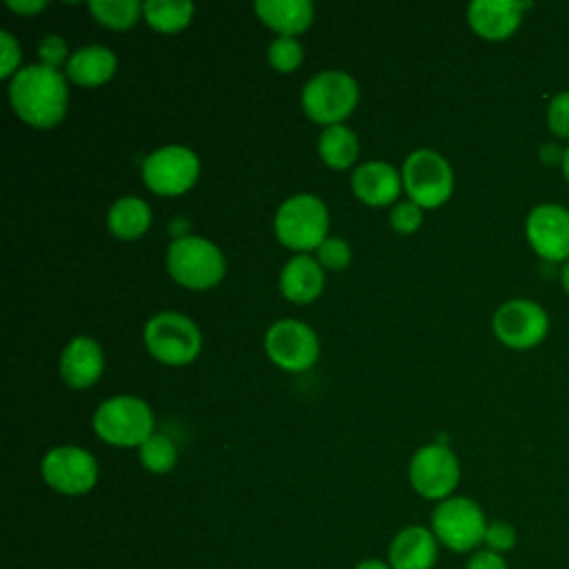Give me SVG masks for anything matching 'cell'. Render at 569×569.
I'll return each instance as SVG.
<instances>
[{
    "mask_svg": "<svg viewBox=\"0 0 569 569\" xmlns=\"http://www.w3.org/2000/svg\"><path fill=\"white\" fill-rule=\"evenodd\" d=\"M38 53H40V60H42L40 64L51 67V69H58L62 62H69V60H67V53H69L67 42H64V38H60V36H56V33L44 36V38L40 40Z\"/></svg>",
    "mask_w": 569,
    "mask_h": 569,
    "instance_id": "d6a6232c",
    "label": "cell"
},
{
    "mask_svg": "<svg viewBox=\"0 0 569 569\" xmlns=\"http://www.w3.org/2000/svg\"><path fill=\"white\" fill-rule=\"evenodd\" d=\"M104 371L102 347L89 336H76L60 356L62 380L71 389H87L98 382Z\"/></svg>",
    "mask_w": 569,
    "mask_h": 569,
    "instance_id": "2e32d148",
    "label": "cell"
},
{
    "mask_svg": "<svg viewBox=\"0 0 569 569\" xmlns=\"http://www.w3.org/2000/svg\"><path fill=\"white\" fill-rule=\"evenodd\" d=\"M149 224H151V209L138 196H124L116 200L107 213V227L120 240H136L144 236Z\"/></svg>",
    "mask_w": 569,
    "mask_h": 569,
    "instance_id": "7402d4cb",
    "label": "cell"
},
{
    "mask_svg": "<svg viewBox=\"0 0 569 569\" xmlns=\"http://www.w3.org/2000/svg\"><path fill=\"white\" fill-rule=\"evenodd\" d=\"M351 189L358 200L371 207L391 204L402 189V176L382 160H369L356 167Z\"/></svg>",
    "mask_w": 569,
    "mask_h": 569,
    "instance_id": "e0dca14e",
    "label": "cell"
},
{
    "mask_svg": "<svg viewBox=\"0 0 569 569\" xmlns=\"http://www.w3.org/2000/svg\"><path fill=\"white\" fill-rule=\"evenodd\" d=\"M273 229L280 244L291 251L307 253L311 249H318L327 240V207L313 193H296L278 207Z\"/></svg>",
    "mask_w": 569,
    "mask_h": 569,
    "instance_id": "7a4b0ae2",
    "label": "cell"
},
{
    "mask_svg": "<svg viewBox=\"0 0 569 569\" xmlns=\"http://www.w3.org/2000/svg\"><path fill=\"white\" fill-rule=\"evenodd\" d=\"M465 569H509V567H507V562H505V558L500 553L482 549V551H476L469 558Z\"/></svg>",
    "mask_w": 569,
    "mask_h": 569,
    "instance_id": "836d02e7",
    "label": "cell"
},
{
    "mask_svg": "<svg viewBox=\"0 0 569 569\" xmlns=\"http://www.w3.org/2000/svg\"><path fill=\"white\" fill-rule=\"evenodd\" d=\"M325 287V271L320 262L307 253L291 258L280 271V291L293 305L313 302Z\"/></svg>",
    "mask_w": 569,
    "mask_h": 569,
    "instance_id": "ac0fdd59",
    "label": "cell"
},
{
    "mask_svg": "<svg viewBox=\"0 0 569 569\" xmlns=\"http://www.w3.org/2000/svg\"><path fill=\"white\" fill-rule=\"evenodd\" d=\"M7 7L18 16H36L47 7V2L44 0H7Z\"/></svg>",
    "mask_w": 569,
    "mask_h": 569,
    "instance_id": "e575fe53",
    "label": "cell"
},
{
    "mask_svg": "<svg viewBox=\"0 0 569 569\" xmlns=\"http://www.w3.org/2000/svg\"><path fill=\"white\" fill-rule=\"evenodd\" d=\"M358 151H360L358 136L345 124L325 127V131L318 138V153L322 162L331 169L351 167L358 158Z\"/></svg>",
    "mask_w": 569,
    "mask_h": 569,
    "instance_id": "603a6c76",
    "label": "cell"
},
{
    "mask_svg": "<svg viewBox=\"0 0 569 569\" xmlns=\"http://www.w3.org/2000/svg\"><path fill=\"white\" fill-rule=\"evenodd\" d=\"M264 351L276 367L289 373H302L316 365L320 342L309 325L296 318H282L267 329Z\"/></svg>",
    "mask_w": 569,
    "mask_h": 569,
    "instance_id": "30bf717a",
    "label": "cell"
},
{
    "mask_svg": "<svg viewBox=\"0 0 569 569\" xmlns=\"http://www.w3.org/2000/svg\"><path fill=\"white\" fill-rule=\"evenodd\" d=\"M200 176V160L196 151L182 144H167L149 153L142 162V180L149 191L158 196H182Z\"/></svg>",
    "mask_w": 569,
    "mask_h": 569,
    "instance_id": "ba28073f",
    "label": "cell"
},
{
    "mask_svg": "<svg viewBox=\"0 0 569 569\" xmlns=\"http://www.w3.org/2000/svg\"><path fill=\"white\" fill-rule=\"evenodd\" d=\"M89 11L102 27L122 31L144 16V4L138 0H93L89 2Z\"/></svg>",
    "mask_w": 569,
    "mask_h": 569,
    "instance_id": "d4e9b609",
    "label": "cell"
},
{
    "mask_svg": "<svg viewBox=\"0 0 569 569\" xmlns=\"http://www.w3.org/2000/svg\"><path fill=\"white\" fill-rule=\"evenodd\" d=\"M167 269L171 278L193 291L216 287L224 278V256L207 238L180 236L167 249Z\"/></svg>",
    "mask_w": 569,
    "mask_h": 569,
    "instance_id": "3957f363",
    "label": "cell"
},
{
    "mask_svg": "<svg viewBox=\"0 0 569 569\" xmlns=\"http://www.w3.org/2000/svg\"><path fill=\"white\" fill-rule=\"evenodd\" d=\"M269 64L280 71V73H291L300 67L302 58H305V49L298 42V38H287V36H278L267 51Z\"/></svg>",
    "mask_w": 569,
    "mask_h": 569,
    "instance_id": "4316f807",
    "label": "cell"
},
{
    "mask_svg": "<svg viewBox=\"0 0 569 569\" xmlns=\"http://www.w3.org/2000/svg\"><path fill=\"white\" fill-rule=\"evenodd\" d=\"M525 236L542 260H569V209L553 202L533 207L525 220Z\"/></svg>",
    "mask_w": 569,
    "mask_h": 569,
    "instance_id": "5bb4252c",
    "label": "cell"
},
{
    "mask_svg": "<svg viewBox=\"0 0 569 569\" xmlns=\"http://www.w3.org/2000/svg\"><path fill=\"white\" fill-rule=\"evenodd\" d=\"M516 529L509 525V522H502V520H496V522H489L487 525V531H485V545L489 551H496V553H502V551H509L516 547Z\"/></svg>",
    "mask_w": 569,
    "mask_h": 569,
    "instance_id": "4dcf8cb0",
    "label": "cell"
},
{
    "mask_svg": "<svg viewBox=\"0 0 569 569\" xmlns=\"http://www.w3.org/2000/svg\"><path fill=\"white\" fill-rule=\"evenodd\" d=\"M356 569H391V565H385L382 560H362Z\"/></svg>",
    "mask_w": 569,
    "mask_h": 569,
    "instance_id": "8d00e7d4",
    "label": "cell"
},
{
    "mask_svg": "<svg viewBox=\"0 0 569 569\" xmlns=\"http://www.w3.org/2000/svg\"><path fill=\"white\" fill-rule=\"evenodd\" d=\"M562 156H565V149H560L556 142H547L540 149V160L547 164H562Z\"/></svg>",
    "mask_w": 569,
    "mask_h": 569,
    "instance_id": "d590c367",
    "label": "cell"
},
{
    "mask_svg": "<svg viewBox=\"0 0 569 569\" xmlns=\"http://www.w3.org/2000/svg\"><path fill=\"white\" fill-rule=\"evenodd\" d=\"M436 556V536L425 527L402 529L389 547L391 569H431Z\"/></svg>",
    "mask_w": 569,
    "mask_h": 569,
    "instance_id": "ffe728a7",
    "label": "cell"
},
{
    "mask_svg": "<svg viewBox=\"0 0 569 569\" xmlns=\"http://www.w3.org/2000/svg\"><path fill=\"white\" fill-rule=\"evenodd\" d=\"M0 78H13L20 69V44L9 31H0Z\"/></svg>",
    "mask_w": 569,
    "mask_h": 569,
    "instance_id": "1f68e13d",
    "label": "cell"
},
{
    "mask_svg": "<svg viewBox=\"0 0 569 569\" xmlns=\"http://www.w3.org/2000/svg\"><path fill=\"white\" fill-rule=\"evenodd\" d=\"M358 82L338 69L316 73L302 89L300 102L309 120L333 127L349 118L358 104Z\"/></svg>",
    "mask_w": 569,
    "mask_h": 569,
    "instance_id": "8992f818",
    "label": "cell"
},
{
    "mask_svg": "<svg viewBox=\"0 0 569 569\" xmlns=\"http://www.w3.org/2000/svg\"><path fill=\"white\" fill-rule=\"evenodd\" d=\"M402 189L420 209H436L451 198V164L433 149H418L402 164Z\"/></svg>",
    "mask_w": 569,
    "mask_h": 569,
    "instance_id": "52a82bcc",
    "label": "cell"
},
{
    "mask_svg": "<svg viewBox=\"0 0 569 569\" xmlns=\"http://www.w3.org/2000/svg\"><path fill=\"white\" fill-rule=\"evenodd\" d=\"M409 480L422 498L447 500L460 480L456 453L440 442L420 447L409 462Z\"/></svg>",
    "mask_w": 569,
    "mask_h": 569,
    "instance_id": "8fae6325",
    "label": "cell"
},
{
    "mask_svg": "<svg viewBox=\"0 0 569 569\" xmlns=\"http://www.w3.org/2000/svg\"><path fill=\"white\" fill-rule=\"evenodd\" d=\"M389 222L391 227L402 233V236H409V233H416L422 224V209L407 200V202H398L393 209H391V216H389Z\"/></svg>",
    "mask_w": 569,
    "mask_h": 569,
    "instance_id": "f546056e",
    "label": "cell"
},
{
    "mask_svg": "<svg viewBox=\"0 0 569 569\" xmlns=\"http://www.w3.org/2000/svg\"><path fill=\"white\" fill-rule=\"evenodd\" d=\"M316 251L320 267L329 271H342L351 262V247L342 238H327Z\"/></svg>",
    "mask_w": 569,
    "mask_h": 569,
    "instance_id": "83f0119b",
    "label": "cell"
},
{
    "mask_svg": "<svg viewBox=\"0 0 569 569\" xmlns=\"http://www.w3.org/2000/svg\"><path fill=\"white\" fill-rule=\"evenodd\" d=\"M562 173H565V178H567V182H569V144H567L565 156H562Z\"/></svg>",
    "mask_w": 569,
    "mask_h": 569,
    "instance_id": "f35d334b",
    "label": "cell"
},
{
    "mask_svg": "<svg viewBox=\"0 0 569 569\" xmlns=\"http://www.w3.org/2000/svg\"><path fill=\"white\" fill-rule=\"evenodd\" d=\"M116 69H118V58L111 49L102 44H89L71 53L69 62L64 64V76L78 87L93 89L111 80Z\"/></svg>",
    "mask_w": 569,
    "mask_h": 569,
    "instance_id": "d6986e66",
    "label": "cell"
},
{
    "mask_svg": "<svg viewBox=\"0 0 569 569\" xmlns=\"http://www.w3.org/2000/svg\"><path fill=\"white\" fill-rule=\"evenodd\" d=\"M9 102L29 127L53 129L67 116V76L44 64H29L11 78Z\"/></svg>",
    "mask_w": 569,
    "mask_h": 569,
    "instance_id": "6da1fadb",
    "label": "cell"
},
{
    "mask_svg": "<svg viewBox=\"0 0 569 569\" xmlns=\"http://www.w3.org/2000/svg\"><path fill=\"white\" fill-rule=\"evenodd\" d=\"M493 333L509 349H531L547 338V311L527 298H513L498 307L493 313Z\"/></svg>",
    "mask_w": 569,
    "mask_h": 569,
    "instance_id": "7c38bea8",
    "label": "cell"
},
{
    "mask_svg": "<svg viewBox=\"0 0 569 569\" xmlns=\"http://www.w3.org/2000/svg\"><path fill=\"white\" fill-rule=\"evenodd\" d=\"M40 469L44 482L67 496L87 493L98 480L96 458L87 449L73 445L53 447L47 451Z\"/></svg>",
    "mask_w": 569,
    "mask_h": 569,
    "instance_id": "4fadbf2b",
    "label": "cell"
},
{
    "mask_svg": "<svg viewBox=\"0 0 569 569\" xmlns=\"http://www.w3.org/2000/svg\"><path fill=\"white\" fill-rule=\"evenodd\" d=\"M138 458L142 467H147L153 473H167L173 469L178 460V449L173 440L164 433H153L149 440H144L138 447Z\"/></svg>",
    "mask_w": 569,
    "mask_h": 569,
    "instance_id": "484cf974",
    "label": "cell"
},
{
    "mask_svg": "<svg viewBox=\"0 0 569 569\" xmlns=\"http://www.w3.org/2000/svg\"><path fill=\"white\" fill-rule=\"evenodd\" d=\"M487 525L478 502L465 496L442 500L431 516L433 536L453 551H471L485 542Z\"/></svg>",
    "mask_w": 569,
    "mask_h": 569,
    "instance_id": "9c48e42d",
    "label": "cell"
},
{
    "mask_svg": "<svg viewBox=\"0 0 569 569\" xmlns=\"http://www.w3.org/2000/svg\"><path fill=\"white\" fill-rule=\"evenodd\" d=\"M527 7L531 4L516 0H473L467 9V20L476 36L500 42L518 31Z\"/></svg>",
    "mask_w": 569,
    "mask_h": 569,
    "instance_id": "9a60e30c",
    "label": "cell"
},
{
    "mask_svg": "<svg viewBox=\"0 0 569 569\" xmlns=\"http://www.w3.org/2000/svg\"><path fill=\"white\" fill-rule=\"evenodd\" d=\"M144 345L149 353L169 367H182L198 358L202 336L196 322L178 311H160L144 325Z\"/></svg>",
    "mask_w": 569,
    "mask_h": 569,
    "instance_id": "5b68a950",
    "label": "cell"
},
{
    "mask_svg": "<svg viewBox=\"0 0 569 569\" xmlns=\"http://www.w3.org/2000/svg\"><path fill=\"white\" fill-rule=\"evenodd\" d=\"M256 16L278 36L296 38L309 29L313 20V4L309 0H260Z\"/></svg>",
    "mask_w": 569,
    "mask_h": 569,
    "instance_id": "44dd1931",
    "label": "cell"
},
{
    "mask_svg": "<svg viewBox=\"0 0 569 569\" xmlns=\"http://www.w3.org/2000/svg\"><path fill=\"white\" fill-rule=\"evenodd\" d=\"M547 124L553 136L569 140V91H560L549 100Z\"/></svg>",
    "mask_w": 569,
    "mask_h": 569,
    "instance_id": "f1b7e54d",
    "label": "cell"
},
{
    "mask_svg": "<svg viewBox=\"0 0 569 569\" xmlns=\"http://www.w3.org/2000/svg\"><path fill=\"white\" fill-rule=\"evenodd\" d=\"M93 429L107 445L140 447L153 436V411L142 398L113 396L96 409Z\"/></svg>",
    "mask_w": 569,
    "mask_h": 569,
    "instance_id": "277c9868",
    "label": "cell"
},
{
    "mask_svg": "<svg viewBox=\"0 0 569 569\" xmlns=\"http://www.w3.org/2000/svg\"><path fill=\"white\" fill-rule=\"evenodd\" d=\"M560 284H562V289L569 293V260L565 262V267H562V271H560Z\"/></svg>",
    "mask_w": 569,
    "mask_h": 569,
    "instance_id": "74e56055",
    "label": "cell"
},
{
    "mask_svg": "<svg viewBox=\"0 0 569 569\" xmlns=\"http://www.w3.org/2000/svg\"><path fill=\"white\" fill-rule=\"evenodd\" d=\"M193 18V4L187 0H149L144 2V20L158 33H178Z\"/></svg>",
    "mask_w": 569,
    "mask_h": 569,
    "instance_id": "cb8c5ba5",
    "label": "cell"
}]
</instances>
